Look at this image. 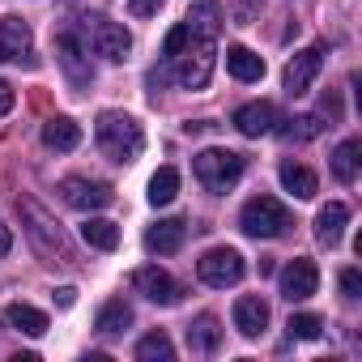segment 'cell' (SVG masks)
<instances>
[{
    "label": "cell",
    "mask_w": 362,
    "mask_h": 362,
    "mask_svg": "<svg viewBox=\"0 0 362 362\" xmlns=\"http://www.w3.org/2000/svg\"><path fill=\"white\" fill-rule=\"evenodd\" d=\"M218 9L214 0H197L188 9V18L179 22L166 43H162V60L166 73L184 86V90H201L214 77V56H218Z\"/></svg>",
    "instance_id": "1"
},
{
    "label": "cell",
    "mask_w": 362,
    "mask_h": 362,
    "mask_svg": "<svg viewBox=\"0 0 362 362\" xmlns=\"http://www.w3.org/2000/svg\"><path fill=\"white\" fill-rule=\"evenodd\" d=\"M94 136H98V149L111 162H136V153L145 149L141 124L132 115H124V111H103L98 124H94Z\"/></svg>",
    "instance_id": "2"
},
{
    "label": "cell",
    "mask_w": 362,
    "mask_h": 362,
    "mask_svg": "<svg viewBox=\"0 0 362 362\" xmlns=\"http://www.w3.org/2000/svg\"><path fill=\"white\" fill-rule=\"evenodd\" d=\"M192 170H197V179H201L209 192L226 197L239 179H243V158L230 153V149H201L197 162H192Z\"/></svg>",
    "instance_id": "3"
},
{
    "label": "cell",
    "mask_w": 362,
    "mask_h": 362,
    "mask_svg": "<svg viewBox=\"0 0 362 362\" xmlns=\"http://www.w3.org/2000/svg\"><path fill=\"white\" fill-rule=\"evenodd\" d=\"M239 226L252 235V239H277L290 230V209L277 201V197H252L239 214Z\"/></svg>",
    "instance_id": "4"
},
{
    "label": "cell",
    "mask_w": 362,
    "mask_h": 362,
    "mask_svg": "<svg viewBox=\"0 0 362 362\" xmlns=\"http://www.w3.org/2000/svg\"><path fill=\"white\" fill-rule=\"evenodd\" d=\"M18 209H22V222H26V235H30V243L43 252V256H69V247H64V230H60V222H52L47 218V209L39 205V201H18Z\"/></svg>",
    "instance_id": "5"
},
{
    "label": "cell",
    "mask_w": 362,
    "mask_h": 362,
    "mask_svg": "<svg viewBox=\"0 0 362 362\" xmlns=\"http://www.w3.org/2000/svg\"><path fill=\"white\" fill-rule=\"evenodd\" d=\"M243 273H247V264H243V256L235 247H214V252H205L197 260V277L205 286H214V290H226V286L243 281Z\"/></svg>",
    "instance_id": "6"
},
{
    "label": "cell",
    "mask_w": 362,
    "mask_h": 362,
    "mask_svg": "<svg viewBox=\"0 0 362 362\" xmlns=\"http://www.w3.org/2000/svg\"><path fill=\"white\" fill-rule=\"evenodd\" d=\"M86 39L94 47V56H103V60H124L128 47H132L128 30L119 22H111V18H90L86 22Z\"/></svg>",
    "instance_id": "7"
},
{
    "label": "cell",
    "mask_w": 362,
    "mask_h": 362,
    "mask_svg": "<svg viewBox=\"0 0 362 362\" xmlns=\"http://www.w3.org/2000/svg\"><path fill=\"white\" fill-rule=\"evenodd\" d=\"M60 197H64V205H73V209H81V214L107 209V205L115 201V192H111L107 184H94V179H77V175L60 184Z\"/></svg>",
    "instance_id": "8"
},
{
    "label": "cell",
    "mask_w": 362,
    "mask_h": 362,
    "mask_svg": "<svg viewBox=\"0 0 362 362\" xmlns=\"http://www.w3.org/2000/svg\"><path fill=\"white\" fill-rule=\"evenodd\" d=\"M277 286H281V298L303 303V298H311V294H315V286H320V269H315L307 256H294V260L281 269Z\"/></svg>",
    "instance_id": "9"
},
{
    "label": "cell",
    "mask_w": 362,
    "mask_h": 362,
    "mask_svg": "<svg viewBox=\"0 0 362 362\" xmlns=\"http://www.w3.org/2000/svg\"><path fill=\"white\" fill-rule=\"evenodd\" d=\"M320 69H324V47L320 43L303 47L298 56H290V64H286V94H307L311 81L320 77Z\"/></svg>",
    "instance_id": "10"
},
{
    "label": "cell",
    "mask_w": 362,
    "mask_h": 362,
    "mask_svg": "<svg viewBox=\"0 0 362 362\" xmlns=\"http://www.w3.org/2000/svg\"><path fill=\"white\" fill-rule=\"evenodd\" d=\"M132 286H136L149 303H162V307L179 303V286H175V277H170L166 269H158V264H141V269L132 273Z\"/></svg>",
    "instance_id": "11"
},
{
    "label": "cell",
    "mask_w": 362,
    "mask_h": 362,
    "mask_svg": "<svg viewBox=\"0 0 362 362\" xmlns=\"http://www.w3.org/2000/svg\"><path fill=\"white\" fill-rule=\"evenodd\" d=\"M56 56H60V69L69 73L73 86H90V81H94V69H90V60H86V47H81V39H77L73 30H64V35L56 39Z\"/></svg>",
    "instance_id": "12"
},
{
    "label": "cell",
    "mask_w": 362,
    "mask_h": 362,
    "mask_svg": "<svg viewBox=\"0 0 362 362\" xmlns=\"http://www.w3.org/2000/svg\"><path fill=\"white\" fill-rule=\"evenodd\" d=\"M5 60L35 64L30 60V26L22 18H5V22H0V64H5Z\"/></svg>",
    "instance_id": "13"
},
{
    "label": "cell",
    "mask_w": 362,
    "mask_h": 362,
    "mask_svg": "<svg viewBox=\"0 0 362 362\" xmlns=\"http://www.w3.org/2000/svg\"><path fill=\"white\" fill-rule=\"evenodd\" d=\"M184 239H188V222L166 218V222L149 226V235H145V247H149L153 256H175L179 247H184Z\"/></svg>",
    "instance_id": "14"
},
{
    "label": "cell",
    "mask_w": 362,
    "mask_h": 362,
    "mask_svg": "<svg viewBox=\"0 0 362 362\" xmlns=\"http://www.w3.org/2000/svg\"><path fill=\"white\" fill-rule=\"evenodd\" d=\"M345 222H349V209H345L341 201H328V205L315 214V239H320L324 247H337L341 235H345Z\"/></svg>",
    "instance_id": "15"
},
{
    "label": "cell",
    "mask_w": 362,
    "mask_h": 362,
    "mask_svg": "<svg viewBox=\"0 0 362 362\" xmlns=\"http://www.w3.org/2000/svg\"><path fill=\"white\" fill-rule=\"evenodd\" d=\"M235 328H239L243 337H260V332L269 328V307H264V298L243 294V298L235 303Z\"/></svg>",
    "instance_id": "16"
},
{
    "label": "cell",
    "mask_w": 362,
    "mask_h": 362,
    "mask_svg": "<svg viewBox=\"0 0 362 362\" xmlns=\"http://www.w3.org/2000/svg\"><path fill=\"white\" fill-rule=\"evenodd\" d=\"M281 188L290 192V197H298V201H311L315 192H320V179H315V170L311 166H303V162H281Z\"/></svg>",
    "instance_id": "17"
},
{
    "label": "cell",
    "mask_w": 362,
    "mask_h": 362,
    "mask_svg": "<svg viewBox=\"0 0 362 362\" xmlns=\"http://www.w3.org/2000/svg\"><path fill=\"white\" fill-rule=\"evenodd\" d=\"M273 119H277V111H273L269 103H247V107L235 111V128H239L243 136H264V132H273Z\"/></svg>",
    "instance_id": "18"
},
{
    "label": "cell",
    "mask_w": 362,
    "mask_h": 362,
    "mask_svg": "<svg viewBox=\"0 0 362 362\" xmlns=\"http://www.w3.org/2000/svg\"><path fill=\"white\" fill-rule=\"evenodd\" d=\"M43 145H47V149L69 153V149H77V145H81V128H77L69 115H56V119H47V124H43Z\"/></svg>",
    "instance_id": "19"
},
{
    "label": "cell",
    "mask_w": 362,
    "mask_h": 362,
    "mask_svg": "<svg viewBox=\"0 0 362 362\" xmlns=\"http://www.w3.org/2000/svg\"><path fill=\"white\" fill-rule=\"evenodd\" d=\"M5 324L18 328V332H26V337H43L47 332V315L39 307H30V303H9L5 307Z\"/></svg>",
    "instance_id": "20"
},
{
    "label": "cell",
    "mask_w": 362,
    "mask_h": 362,
    "mask_svg": "<svg viewBox=\"0 0 362 362\" xmlns=\"http://www.w3.org/2000/svg\"><path fill=\"white\" fill-rule=\"evenodd\" d=\"M226 69L235 81H260L264 77V60L247 47H226Z\"/></svg>",
    "instance_id": "21"
},
{
    "label": "cell",
    "mask_w": 362,
    "mask_h": 362,
    "mask_svg": "<svg viewBox=\"0 0 362 362\" xmlns=\"http://www.w3.org/2000/svg\"><path fill=\"white\" fill-rule=\"evenodd\" d=\"M358 166H362V141H341L337 153H332V175L341 179V184H354L358 179Z\"/></svg>",
    "instance_id": "22"
},
{
    "label": "cell",
    "mask_w": 362,
    "mask_h": 362,
    "mask_svg": "<svg viewBox=\"0 0 362 362\" xmlns=\"http://www.w3.org/2000/svg\"><path fill=\"white\" fill-rule=\"evenodd\" d=\"M81 239H86L90 247H98V252H115V247H119V226L107 222V218H86Z\"/></svg>",
    "instance_id": "23"
},
{
    "label": "cell",
    "mask_w": 362,
    "mask_h": 362,
    "mask_svg": "<svg viewBox=\"0 0 362 362\" xmlns=\"http://www.w3.org/2000/svg\"><path fill=\"white\" fill-rule=\"evenodd\" d=\"M218 341H222V328H218L214 315H201V320L188 328V349H192V354H214Z\"/></svg>",
    "instance_id": "24"
},
{
    "label": "cell",
    "mask_w": 362,
    "mask_h": 362,
    "mask_svg": "<svg viewBox=\"0 0 362 362\" xmlns=\"http://www.w3.org/2000/svg\"><path fill=\"white\" fill-rule=\"evenodd\" d=\"M179 197V170L175 166H162L153 179H149V205L158 209V205H170Z\"/></svg>",
    "instance_id": "25"
},
{
    "label": "cell",
    "mask_w": 362,
    "mask_h": 362,
    "mask_svg": "<svg viewBox=\"0 0 362 362\" xmlns=\"http://www.w3.org/2000/svg\"><path fill=\"white\" fill-rule=\"evenodd\" d=\"M128 324H132V307H128L124 298L103 303V311H98V320H94V328H98V332H124Z\"/></svg>",
    "instance_id": "26"
},
{
    "label": "cell",
    "mask_w": 362,
    "mask_h": 362,
    "mask_svg": "<svg viewBox=\"0 0 362 362\" xmlns=\"http://www.w3.org/2000/svg\"><path fill=\"white\" fill-rule=\"evenodd\" d=\"M136 358L141 362H170L175 358V345H170L166 332H149V337L136 341Z\"/></svg>",
    "instance_id": "27"
},
{
    "label": "cell",
    "mask_w": 362,
    "mask_h": 362,
    "mask_svg": "<svg viewBox=\"0 0 362 362\" xmlns=\"http://www.w3.org/2000/svg\"><path fill=\"white\" fill-rule=\"evenodd\" d=\"M286 328H290V337H298V341H320V332H324V320L303 311V315H290V324H286Z\"/></svg>",
    "instance_id": "28"
},
{
    "label": "cell",
    "mask_w": 362,
    "mask_h": 362,
    "mask_svg": "<svg viewBox=\"0 0 362 362\" xmlns=\"http://www.w3.org/2000/svg\"><path fill=\"white\" fill-rule=\"evenodd\" d=\"M290 124H294V128H281V136H286V141H311V136L324 128V124H320V115H298V119H290Z\"/></svg>",
    "instance_id": "29"
},
{
    "label": "cell",
    "mask_w": 362,
    "mask_h": 362,
    "mask_svg": "<svg viewBox=\"0 0 362 362\" xmlns=\"http://www.w3.org/2000/svg\"><path fill=\"white\" fill-rule=\"evenodd\" d=\"M341 294L345 298H362V273L358 269H341Z\"/></svg>",
    "instance_id": "30"
},
{
    "label": "cell",
    "mask_w": 362,
    "mask_h": 362,
    "mask_svg": "<svg viewBox=\"0 0 362 362\" xmlns=\"http://www.w3.org/2000/svg\"><path fill=\"white\" fill-rule=\"evenodd\" d=\"M13 111V86L9 81H0V119H5Z\"/></svg>",
    "instance_id": "31"
},
{
    "label": "cell",
    "mask_w": 362,
    "mask_h": 362,
    "mask_svg": "<svg viewBox=\"0 0 362 362\" xmlns=\"http://www.w3.org/2000/svg\"><path fill=\"white\" fill-rule=\"evenodd\" d=\"M73 303H77V290L73 286H60L56 290V307H73Z\"/></svg>",
    "instance_id": "32"
},
{
    "label": "cell",
    "mask_w": 362,
    "mask_h": 362,
    "mask_svg": "<svg viewBox=\"0 0 362 362\" xmlns=\"http://www.w3.org/2000/svg\"><path fill=\"white\" fill-rule=\"evenodd\" d=\"M162 5V0H132V13H141V18H149L153 9Z\"/></svg>",
    "instance_id": "33"
},
{
    "label": "cell",
    "mask_w": 362,
    "mask_h": 362,
    "mask_svg": "<svg viewBox=\"0 0 362 362\" xmlns=\"http://www.w3.org/2000/svg\"><path fill=\"white\" fill-rule=\"evenodd\" d=\"M324 111L337 119V115H341V98H337V94H324Z\"/></svg>",
    "instance_id": "34"
},
{
    "label": "cell",
    "mask_w": 362,
    "mask_h": 362,
    "mask_svg": "<svg viewBox=\"0 0 362 362\" xmlns=\"http://www.w3.org/2000/svg\"><path fill=\"white\" fill-rule=\"evenodd\" d=\"M9 247H13V235H9V226H5V222H0V256H5Z\"/></svg>",
    "instance_id": "35"
}]
</instances>
